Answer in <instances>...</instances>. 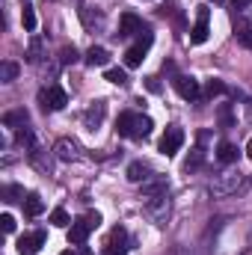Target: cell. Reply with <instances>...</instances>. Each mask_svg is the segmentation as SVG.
Returning a JSON list of instances; mask_svg holds the SVG:
<instances>
[{
	"label": "cell",
	"mask_w": 252,
	"mask_h": 255,
	"mask_svg": "<svg viewBox=\"0 0 252 255\" xmlns=\"http://www.w3.org/2000/svg\"><path fill=\"white\" fill-rule=\"evenodd\" d=\"M39 101H42L45 110H63L65 104H68V95H65L63 86H48V89H42Z\"/></svg>",
	"instance_id": "6"
},
{
	"label": "cell",
	"mask_w": 252,
	"mask_h": 255,
	"mask_svg": "<svg viewBox=\"0 0 252 255\" xmlns=\"http://www.w3.org/2000/svg\"><path fill=\"white\" fill-rule=\"evenodd\" d=\"M244 184H247V181H244V175H241V172H223V175H217V181L211 184V193H214L217 199H223V196L238 193Z\"/></svg>",
	"instance_id": "2"
},
{
	"label": "cell",
	"mask_w": 252,
	"mask_h": 255,
	"mask_svg": "<svg viewBox=\"0 0 252 255\" xmlns=\"http://www.w3.org/2000/svg\"><path fill=\"white\" fill-rule=\"evenodd\" d=\"M166 175H148L142 181V196L145 199H157V196H166Z\"/></svg>",
	"instance_id": "10"
},
{
	"label": "cell",
	"mask_w": 252,
	"mask_h": 255,
	"mask_svg": "<svg viewBox=\"0 0 252 255\" xmlns=\"http://www.w3.org/2000/svg\"><path fill=\"white\" fill-rule=\"evenodd\" d=\"M0 226H3L6 235H12V232H15V217H12V214H3V217H0Z\"/></svg>",
	"instance_id": "33"
},
{
	"label": "cell",
	"mask_w": 252,
	"mask_h": 255,
	"mask_svg": "<svg viewBox=\"0 0 252 255\" xmlns=\"http://www.w3.org/2000/svg\"><path fill=\"white\" fill-rule=\"evenodd\" d=\"M15 142H18V145H24V148H33V133L24 128V130H18V133H15Z\"/></svg>",
	"instance_id": "30"
},
{
	"label": "cell",
	"mask_w": 252,
	"mask_h": 255,
	"mask_svg": "<svg viewBox=\"0 0 252 255\" xmlns=\"http://www.w3.org/2000/svg\"><path fill=\"white\" fill-rule=\"evenodd\" d=\"M202 160H205V148H202V145H196V148H193V154L187 157V163H184V169H187V172L199 169V166H202Z\"/></svg>",
	"instance_id": "22"
},
{
	"label": "cell",
	"mask_w": 252,
	"mask_h": 255,
	"mask_svg": "<svg viewBox=\"0 0 252 255\" xmlns=\"http://www.w3.org/2000/svg\"><path fill=\"white\" fill-rule=\"evenodd\" d=\"M172 86H175V92H178L184 101H196V98L202 95L199 80H196V77H187V74H175V77H172Z\"/></svg>",
	"instance_id": "4"
},
{
	"label": "cell",
	"mask_w": 252,
	"mask_h": 255,
	"mask_svg": "<svg viewBox=\"0 0 252 255\" xmlns=\"http://www.w3.org/2000/svg\"><path fill=\"white\" fill-rule=\"evenodd\" d=\"M247 157H252V139H250V145H247Z\"/></svg>",
	"instance_id": "39"
},
{
	"label": "cell",
	"mask_w": 252,
	"mask_h": 255,
	"mask_svg": "<svg viewBox=\"0 0 252 255\" xmlns=\"http://www.w3.org/2000/svg\"><path fill=\"white\" fill-rule=\"evenodd\" d=\"M169 217V199L166 196H157V199H148V220L154 226H163Z\"/></svg>",
	"instance_id": "9"
},
{
	"label": "cell",
	"mask_w": 252,
	"mask_h": 255,
	"mask_svg": "<svg viewBox=\"0 0 252 255\" xmlns=\"http://www.w3.org/2000/svg\"><path fill=\"white\" fill-rule=\"evenodd\" d=\"M181 145H184V130L172 125V128H166V133L160 136V145H157V148H160V154L172 157V154H175V151H178Z\"/></svg>",
	"instance_id": "5"
},
{
	"label": "cell",
	"mask_w": 252,
	"mask_h": 255,
	"mask_svg": "<svg viewBox=\"0 0 252 255\" xmlns=\"http://www.w3.org/2000/svg\"><path fill=\"white\" fill-rule=\"evenodd\" d=\"M45 241H48L45 232H33V235L18 238V255H36L42 247H45Z\"/></svg>",
	"instance_id": "8"
},
{
	"label": "cell",
	"mask_w": 252,
	"mask_h": 255,
	"mask_svg": "<svg viewBox=\"0 0 252 255\" xmlns=\"http://www.w3.org/2000/svg\"><path fill=\"white\" fill-rule=\"evenodd\" d=\"M151 128H154V122L148 116H136V136H148Z\"/></svg>",
	"instance_id": "28"
},
{
	"label": "cell",
	"mask_w": 252,
	"mask_h": 255,
	"mask_svg": "<svg viewBox=\"0 0 252 255\" xmlns=\"http://www.w3.org/2000/svg\"><path fill=\"white\" fill-rule=\"evenodd\" d=\"M107 60H110V54H107L104 48H95V45H92V48L86 51V65H92V68H95V65H107Z\"/></svg>",
	"instance_id": "20"
},
{
	"label": "cell",
	"mask_w": 252,
	"mask_h": 255,
	"mask_svg": "<svg viewBox=\"0 0 252 255\" xmlns=\"http://www.w3.org/2000/svg\"><path fill=\"white\" fill-rule=\"evenodd\" d=\"M60 60H63L65 65H71V63H77L80 57H77V48L71 45V48H63V54H60Z\"/></svg>",
	"instance_id": "31"
},
{
	"label": "cell",
	"mask_w": 252,
	"mask_h": 255,
	"mask_svg": "<svg viewBox=\"0 0 252 255\" xmlns=\"http://www.w3.org/2000/svg\"><path fill=\"white\" fill-rule=\"evenodd\" d=\"M214 3H223V0H214Z\"/></svg>",
	"instance_id": "41"
},
{
	"label": "cell",
	"mask_w": 252,
	"mask_h": 255,
	"mask_svg": "<svg viewBox=\"0 0 252 255\" xmlns=\"http://www.w3.org/2000/svg\"><path fill=\"white\" fill-rule=\"evenodd\" d=\"M145 27H142V18H136L133 12H125L122 18H119V36L125 39V36H133V33H142Z\"/></svg>",
	"instance_id": "12"
},
{
	"label": "cell",
	"mask_w": 252,
	"mask_h": 255,
	"mask_svg": "<svg viewBox=\"0 0 252 255\" xmlns=\"http://www.w3.org/2000/svg\"><path fill=\"white\" fill-rule=\"evenodd\" d=\"M18 71H21L18 63H9V60H6V63L0 65V80H3V83H12V80L18 77Z\"/></svg>",
	"instance_id": "21"
},
{
	"label": "cell",
	"mask_w": 252,
	"mask_h": 255,
	"mask_svg": "<svg viewBox=\"0 0 252 255\" xmlns=\"http://www.w3.org/2000/svg\"><path fill=\"white\" fill-rule=\"evenodd\" d=\"M27 60H30V63H39V42H33V45H30V54H27Z\"/></svg>",
	"instance_id": "34"
},
{
	"label": "cell",
	"mask_w": 252,
	"mask_h": 255,
	"mask_svg": "<svg viewBox=\"0 0 252 255\" xmlns=\"http://www.w3.org/2000/svg\"><path fill=\"white\" fill-rule=\"evenodd\" d=\"M151 42H154V36H151V30L145 27L142 30V36H139V42L136 45H130L125 51V65L127 68H139L142 60H145V54H148V48H151Z\"/></svg>",
	"instance_id": "1"
},
{
	"label": "cell",
	"mask_w": 252,
	"mask_h": 255,
	"mask_svg": "<svg viewBox=\"0 0 252 255\" xmlns=\"http://www.w3.org/2000/svg\"><path fill=\"white\" fill-rule=\"evenodd\" d=\"M104 77H107L110 83H116V86H125V83H127L125 68H107V71H104Z\"/></svg>",
	"instance_id": "24"
},
{
	"label": "cell",
	"mask_w": 252,
	"mask_h": 255,
	"mask_svg": "<svg viewBox=\"0 0 252 255\" xmlns=\"http://www.w3.org/2000/svg\"><path fill=\"white\" fill-rule=\"evenodd\" d=\"M250 3H252V0H232V6H235V9H247Z\"/></svg>",
	"instance_id": "37"
},
{
	"label": "cell",
	"mask_w": 252,
	"mask_h": 255,
	"mask_svg": "<svg viewBox=\"0 0 252 255\" xmlns=\"http://www.w3.org/2000/svg\"><path fill=\"white\" fill-rule=\"evenodd\" d=\"M3 199L6 202H24V187H18V184L3 187Z\"/></svg>",
	"instance_id": "26"
},
{
	"label": "cell",
	"mask_w": 252,
	"mask_h": 255,
	"mask_svg": "<svg viewBox=\"0 0 252 255\" xmlns=\"http://www.w3.org/2000/svg\"><path fill=\"white\" fill-rule=\"evenodd\" d=\"M208 33H211V9L202 3V6H196V24L190 30V42L193 45H202L208 39Z\"/></svg>",
	"instance_id": "3"
},
{
	"label": "cell",
	"mask_w": 252,
	"mask_h": 255,
	"mask_svg": "<svg viewBox=\"0 0 252 255\" xmlns=\"http://www.w3.org/2000/svg\"><path fill=\"white\" fill-rule=\"evenodd\" d=\"M238 157H241L238 145H232V142H220V145H217V160H220V163H235Z\"/></svg>",
	"instance_id": "16"
},
{
	"label": "cell",
	"mask_w": 252,
	"mask_h": 255,
	"mask_svg": "<svg viewBox=\"0 0 252 255\" xmlns=\"http://www.w3.org/2000/svg\"><path fill=\"white\" fill-rule=\"evenodd\" d=\"M80 255H92V250H86V244H83V250H80Z\"/></svg>",
	"instance_id": "38"
},
{
	"label": "cell",
	"mask_w": 252,
	"mask_h": 255,
	"mask_svg": "<svg viewBox=\"0 0 252 255\" xmlns=\"http://www.w3.org/2000/svg\"><path fill=\"white\" fill-rule=\"evenodd\" d=\"M220 122H223L226 128H232V113H229V107H223V110H220Z\"/></svg>",
	"instance_id": "35"
},
{
	"label": "cell",
	"mask_w": 252,
	"mask_h": 255,
	"mask_svg": "<svg viewBox=\"0 0 252 255\" xmlns=\"http://www.w3.org/2000/svg\"><path fill=\"white\" fill-rule=\"evenodd\" d=\"M83 220L89 223V229H92V232L101 226V214H98V211H89V214H83Z\"/></svg>",
	"instance_id": "32"
},
{
	"label": "cell",
	"mask_w": 252,
	"mask_h": 255,
	"mask_svg": "<svg viewBox=\"0 0 252 255\" xmlns=\"http://www.w3.org/2000/svg\"><path fill=\"white\" fill-rule=\"evenodd\" d=\"M104 113H107V107H104V101H95L89 110H86V116H83V122L89 130H95V128L101 125V119H104Z\"/></svg>",
	"instance_id": "15"
},
{
	"label": "cell",
	"mask_w": 252,
	"mask_h": 255,
	"mask_svg": "<svg viewBox=\"0 0 252 255\" xmlns=\"http://www.w3.org/2000/svg\"><path fill=\"white\" fill-rule=\"evenodd\" d=\"M145 86H148V92H160V83H157V77H145Z\"/></svg>",
	"instance_id": "36"
},
{
	"label": "cell",
	"mask_w": 252,
	"mask_h": 255,
	"mask_svg": "<svg viewBox=\"0 0 252 255\" xmlns=\"http://www.w3.org/2000/svg\"><path fill=\"white\" fill-rule=\"evenodd\" d=\"M223 92H226V83H223V80H208V83H205V95H208V98L223 95Z\"/></svg>",
	"instance_id": "27"
},
{
	"label": "cell",
	"mask_w": 252,
	"mask_h": 255,
	"mask_svg": "<svg viewBox=\"0 0 252 255\" xmlns=\"http://www.w3.org/2000/svg\"><path fill=\"white\" fill-rule=\"evenodd\" d=\"M238 45H241V48H247V51H252V30H250V27L238 30Z\"/></svg>",
	"instance_id": "29"
},
{
	"label": "cell",
	"mask_w": 252,
	"mask_h": 255,
	"mask_svg": "<svg viewBox=\"0 0 252 255\" xmlns=\"http://www.w3.org/2000/svg\"><path fill=\"white\" fill-rule=\"evenodd\" d=\"M116 133H119V136H136V113H119V119H116Z\"/></svg>",
	"instance_id": "14"
},
{
	"label": "cell",
	"mask_w": 252,
	"mask_h": 255,
	"mask_svg": "<svg viewBox=\"0 0 252 255\" xmlns=\"http://www.w3.org/2000/svg\"><path fill=\"white\" fill-rule=\"evenodd\" d=\"M60 255H77V253H71V250H65V253H60Z\"/></svg>",
	"instance_id": "40"
},
{
	"label": "cell",
	"mask_w": 252,
	"mask_h": 255,
	"mask_svg": "<svg viewBox=\"0 0 252 255\" xmlns=\"http://www.w3.org/2000/svg\"><path fill=\"white\" fill-rule=\"evenodd\" d=\"M51 223H54L57 229H68L71 217H68V211H65V208H54V211H51Z\"/></svg>",
	"instance_id": "23"
},
{
	"label": "cell",
	"mask_w": 252,
	"mask_h": 255,
	"mask_svg": "<svg viewBox=\"0 0 252 255\" xmlns=\"http://www.w3.org/2000/svg\"><path fill=\"white\" fill-rule=\"evenodd\" d=\"M104 255H125L127 253V232L125 226H116L113 232H110V238H107V244H104Z\"/></svg>",
	"instance_id": "7"
},
{
	"label": "cell",
	"mask_w": 252,
	"mask_h": 255,
	"mask_svg": "<svg viewBox=\"0 0 252 255\" xmlns=\"http://www.w3.org/2000/svg\"><path fill=\"white\" fill-rule=\"evenodd\" d=\"M3 125L6 128H24L27 125V110H9V113H3Z\"/></svg>",
	"instance_id": "19"
},
{
	"label": "cell",
	"mask_w": 252,
	"mask_h": 255,
	"mask_svg": "<svg viewBox=\"0 0 252 255\" xmlns=\"http://www.w3.org/2000/svg\"><path fill=\"white\" fill-rule=\"evenodd\" d=\"M21 24H24L27 33L36 30V12H33V6H24V12H21Z\"/></svg>",
	"instance_id": "25"
},
{
	"label": "cell",
	"mask_w": 252,
	"mask_h": 255,
	"mask_svg": "<svg viewBox=\"0 0 252 255\" xmlns=\"http://www.w3.org/2000/svg\"><path fill=\"white\" fill-rule=\"evenodd\" d=\"M54 151H57V157H60L63 163H71V160L80 157V145H77L74 139H60V142L54 145Z\"/></svg>",
	"instance_id": "13"
},
{
	"label": "cell",
	"mask_w": 252,
	"mask_h": 255,
	"mask_svg": "<svg viewBox=\"0 0 252 255\" xmlns=\"http://www.w3.org/2000/svg\"><path fill=\"white\" fill-rule=\"evenodd\" d=\"M145 172H148V169H145V163H142V160H133V163L127 166V181H133V184H142V181L148 178Z\"/></svg>",
	"instance_id": "18"
},
{
	"label": "cell",
	"mask_w": 252,
	"mask_h": 255,
	"mask_svg": "<svg viewBox=\"0 0 252 255\" xmlns=\"http://www.w3.org/2000/svg\"><path fill=\"white\" fill-rule=\"evenodd\" d=\"M45 211V202H42V196L39 193H30L27 199H24V214L27 217H39Z\"/></svg>",
	"instance_id": "17"
},
{
	"label": "cell",
	"mask_w": 252,
	"mask_h": 255,
	"mask_svg": "<svg viewBox=\"0 0 252 255\" xmlns=\"http://www.w3.org/2000/svg\"><path fill=\"white\" fill-rule=\"evenodd\" d=\"M89 232H92V229H89V223H86L83 217L74 220V223L68 226V244H71V247H83L86 238H89Z\"/></svg>",
	"instance_id": "11"
}]
</instances>
